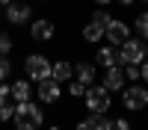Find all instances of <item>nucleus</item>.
<instances>
[{
    "mask_svg": "<svg viewBox=\"0 0 148 130\" xmlns=\"http://www.w3.org/2000/svg\"><path fill=\"white\" fill-rule=\"evenodd\" d=\"M12 121H15V130H39L45 124V112H42L39 103L24 101V103H15V115H12Z\"/></svg>",
    "mask_w": 148,
    "mask_h": 130,
    "instance_id": "f257e3e1",
    "label": "nucleus"
},
{
    "mask_svg": "<svg viewBox=\"0 0 148 130\" xmlns=\"http://www.w3.org/2000/svg\"><path fill=\"white\" fill-rule=\"evenodd\" d=\"M148 56V44L142 39H127L119 44V65H139Z\"/></svg>",
    "mask_w": 148,
    "mask_h": 130,
    "instance_id": "f03ea898",
    "label": "nucleus"
},
{
    "mask_svg": "<svg viewBox=\"0 0 148 130\" xmlns=\"http://www.w3.org/2000/svg\"><path fill=\"white\" fill-rule=\"evenodd\" d=\"M83 103H86V110L89 112H104L107 115V110H110V92L104 89V86H86V95H83Z\"/></svg>",
    "mask_w": 148,
    "mask_h": 130,
    "instance_id": "7ed1b4c3",
    "label": "nucleus"
},
{
    "mask_svg": "<svg viewBox=\"0 0 148 130\" xmlns=\"http://www.w3.org/2000/svg\"><path fill=\"white\" fill-rule=\"evenodd\" d=\"M51 65L53 62H47V56H42V53H30L24 59V71H27V77L33 83H42V80L51 77Z\"/></svg>",
    "mask_w": 148,
    "mask_h": 130,
    "instance_id": "20e7f679",
    "label": "nucleus"
},
{
    "mask_svg": "<svg viewBox=\"0 0 148 130\" xmlns=\"http://www.w3.org/2000/svg\"><path fill=\"white\" fill-rule=\"evenodd\" d=\"M121 103H125V110H130V112L145 110V106H148L145 86H127V89H121Z\"/></svg>",
    "mask_w": 148,
    "mask_h": 130,
    "instance_id": "39448f33",
    "label": "nucleus"
},
{
    "mask_svg": "<svg viewBox=\"0 0 148 130\" xmlns=\"http://www.w3.org/2000/svg\"><path fill=\"white\" fill-rule=\"evenodd\" d=\"M33 18V6L24 3V0H12V3L6 6V21L9 24H24Z\"/></svg>",
    "mask_w": 148,
    "mask_h": 130,
    "instance_id": "423d86ee",
    "label": "nucleus"
},
{
    "mask_svg": "<svg viewBox=\"0 0 148 130\" xmlns=\"http://www.w3.org/2000/svg\"><path fill=\"white\" fill-rule=\"evenodd\" d=\"M104 35H107V39H110V44H121V42H127L130 39V27H127V24L125 21H119V18H113V21H110V27L104 30Z\"/></svg>",
    "mask_w": 148,
    "mask_h": 130,
    "instance_id": "0eeeda50",
    "label": "nucleus"
},
{
    "mask_svg": "<svg viewBox=\"0 0 148 130\" xmlns=\"http://www.w3.org/2000/svg\"><path fill=\"white\" fill-rule=\"evenodd\" d=\"M36 95H39V101H45V103H56V101H59V95H62V86H59L53 77H47V80L39 83Z\"/></svg>",
    "mask_w": 148,
    "mask_h": 130,
    "instance_id": "6e6552de",
    "label": "nucleus"
},
{
    "mask_svg": "<svg viewBox=\"0 0 148 130\" xmlns=\"http://www.w3.org/2000/svg\"><path fill=\"white\" fill-rule=\"evenodd\" d=\"M53 33H56V27H53V21H47V18L33 21V27H30V35H33L36 42H51Z\"/></svg>",
    "mask_w": 148,
    "mask_h": 130,
    "instance_id": "1a4fd4ad",
    "label": "nucleus"
},
{
    "mask_svg": "<svg viewBox=\"0 0 148 130\" xmlns=\"http://www.w3.org/2000/svg\"><path fill=\"white\" fill-rule=\"evenodd\" d=\"M101 86H104L107 92H121V89H125V71H121L119 65L107 68V74H104V80H101Z\"/></svg>",
    "mask_w": 148,
    "mask_h": 130,
    "instance_id": "9d476101",
    "label": "nucleus"
},
{
    "mask_svg": "<svg viewBox=\"0 0 148 130\" xmlns=\"http://www.w3.org/2000/svg\"><path fill=\"white\" fill-rule=\"evenodd\" d=\"M77 130H110V118L104 112H89L77 121Z\"/></svg>",
    "mask_w": 148,
    "mask_h": 130,
    "instance_id": "9b49d317",
    "label": "nucleus"
},
{
    "mask_svg": "<svg viewBox=\"0 0 148 130\" xmlns=\"http://www.w3.org/2000/svg\"><path fill=\"white\" fill-rule=\"evenodd\" d=\"M95 65H101V68H113V65H119V47H116V44H104V47H98V53H95Z\"/></svg>",
    "mask_w": 148,
    "mask_h": 130,
    "instance_id": "f8f14e48",
    "label": "nucleus"
},
{
    "mask_svg": "<svg viewBox=\"0 0 148 130\" xmlns=\"http://www.w3.org/2000/svg\"><path fill=\"white\" fill-rule=\"evenodd\" d=\"M30 95H33V86H30V80H15V83H9V98L15 101V103H24V101H30Z\"/></svg>",
    "mask_w": 148,
    "mask_h": 130,
    "instance_id": "ddd939ff",
    "label": "nucleus"
},
{
    "mask_svg": "<svg viewBox=\"0 0 148 130\" xmlns=\"http://www.w3.org/2000/svg\"><path fill=\"white\" fill-rule=\"evenodd\" d=\"M95 77H98V71H95L92 62H77V65H74V80H80L83 86H92Z\"/></svg>",
    "mask_w": 148,
    "mask_h": 130,
    "instance_id": "4468645a",
    "label": "nucleus"
},
{
    "mask_svg": "<svg viewBox=\"0 0 148 130\" xmlns=\"http://www.w3.org/2000/svg\"><path fill=\"white\" fill-rule=\"evenodd\" d=\"M51 77L62 86V83H68L71 77H74V68H71V62H65V59H59V62H53L51 65Z\"/></svg>",
    "mask_w": 148,
    "mask_h": 130,
    "instance_id": "2eb2a0df",
    "label": "nucleus"
},
{
    "mask_svg": "<svg viewBox=\"0 0 148 130\" xmlns=\"http://www.w3.org/2000/svg\"><path fill=\"white\" fill-rule=\"evenodd\" d=\"M104 39V27H98L95 21H89L83 27V42H89V44H95V42H101Z\"/></svg>",
    "mask_w": 148,
    "mask_h": 130,
    "instance_id": "dca6fc26",
    "label": "nucleus"
},
{
    "mask_svg": "<svg viewBox=\"0 0 148 130\" xmlns=\"http://www.w3.org/2000/svg\"><path fill=\"white\" fill-rule=\"evenodd\" d=\"M12 115H15V101L0 98V121H12Z\"/></svg>",
    "mask_w": 148,
    "mask_h": 130,
    "instance_id": "f3484780",
    "label": "nucleus"
},
{
    "mask_svg": "<svg viewBox=\"0 0 148 130\" xmlns=\"http://www.w3.org/2000/svg\"><path fill=\"white\" fill-rule=\"evenodd\" d=\"M133 27H136L139 39H142V42H148V12H139L136 21H133Z\"/></svg>",
    "mask_w": 148,
    "mask_h": 130,
    "instance_id": "a211bd4d",
    "label": "nucleus"
},
{
    "mask_svg": "<svg viewBox=\"0 0 148 130\" xmlns=\"http://www.w3.org/2000/svg\"><path fill=\"white\" fill-rule=\"evenodd\" d=\"M92 21L98 24V27H104V30H107V27H110V21H113V15H110L107 9H98V12H92Z\"/></svg>",
    "mask_w": 148,
    "mask_h": 130,
    "instance_id": "6ab92c4d",
    "label": "nucleus"
},
{
    "mask_svg": "<svg viewBox=\"0 0 148 130\" xmlns=\"http://www.w3.org/2000/svg\"><path fill=\"white\" fill-rule=\"evenodd\" d=\"M68 95H71V98H83V95H86V86H83V83L80 80H68Z\"/></svg>",
    "mask_w": 148,
    "mask_h": 130,
    "instance_id": "aec40b11",
    "label": "nucleus"
},
{
    "mask_svg": "<svg viewBox=\"0 0 148 130\" xmlns=\"http://www.w3.org/2000/svg\"><path fill=\"white\" fill-rule=\"evenodd\" d=\"M12 53V39H9V33L0 30V56H9Z\"/></svg>",
    "mask_w": 148,
    "mask_h": 130,
    "instance_id": "412c9836",
    "label": "nucleus"
},
{
    "mask_svg": "<svg viewBox=\"0 0 148 130\" xmlns=\"http://www.w3.org/2000/svg\"><path fill=\"white\" fill-rule=\"evenodd\" d=\"M125 80H142V68L139 65H125Z\"/></svg>",
    "mask_w": 148,
    "mask_h": 130,
    "instance_id": "4be33fe9",
    "label": "nucleus"
},
{
    "mask_svg": "<svg viewBox=\"0 0 148 130\" xmlns=\"http://www.w3.org/2000/svg\"><path fill=\"white\" fill-rule=\"evenodd\" d=\"M9 74H12V62H9V56H0V83H3Z\"/></svg>",
    "mask_w": 148,
    "mask_h": 130,
    "instance_id": "5701e85b",
    "label": "nucleus"
},
{
    "mask_svg": "<svg viewBox=\"0 0 148 130\" xmlns=\"http://www.w3.org/2000/svg\"><path fill=\"white\" fill-rule=\"evenodd\" d=\"M110 130H130V121L127 118H113V121H110Z\"/></svg>",
    "mask_w": 148,
    "mask_h": 130,
    "instance_id": "b1692460",
    "label": "nucleus"
},
{
    "mask_svg": "<svg viewBox=\"0 0 148 130\" xmlns=\"http://www.w3.org/2000/svg\"><path fill=\"white\" fill-rule=\"evenodd\" d=\"M139 68H142V80L148 83V56H145V59H142V62H139Z\"/></svg>",
    "mask_w": 148,
    "mask_h": 130,
    "instance_id": "393cba45",
    "label": "nucleus"
},
{
    "mask_svg": "<svg viewBox=\"0 0 148 130\" xmlns=\"http://www.w3.org/2000/svg\"><path fill=\"white\" fill-rule=\"evenodd\" d=\"M0 98H9V83H6V80L0 83Z\"/></svg>",
    "mask_w": 148,
    "mask_h": 130,
    "instance_id": "a878e982",
    "label": "nucleus"
},
{
    "mask_svg": "<svg viewBox=\"0 0 148 130\" xmlns=\"http://www.w3.org/2000/svg\"><path fill=\"white\" fill-rule=\"evenodd\" d=\"M95 3H98V6H110V3H113V0H95Z\"/></svg>",
    "mask_w": 148,
    "mask_h": 130,
    "instance_id": "bb28decb",
    "label": "nucleus"
},
{
    "mask_svg": "<svg viewBox=\"0 0 148 130\" xmlns=\"http://www.w3.org/2000/svg\"><path fill=\"white\" fill-rule=\"evenodd\" d=\"M119 3H121V6H133V0H119Z\"/></svg>",
    "mask_w": 148,
    "mask_h": 130,
    "instance_id": "cd10ccee",
    "label": "nucleus"
},
{
    "mask_svg": "<svg viewBox=\"0 0 148 130\" xmlns=\"http://www.w3.org/2000/svg\"><path fill=\"white\" fill-rule=\"evenodd\" d=\"M9 3H12V0H0V6H9Z\"/></svg>",
    "mask_w": 148,
    "mask_h": 130,
    "instance_id": "c85d7f7f",
    "label": "nucleus"
}]
</instances>
